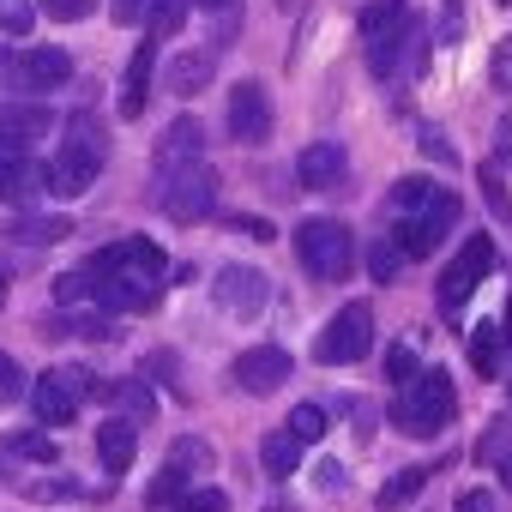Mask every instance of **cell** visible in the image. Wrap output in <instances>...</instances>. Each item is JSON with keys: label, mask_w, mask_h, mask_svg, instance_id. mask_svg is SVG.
Wrapping results in <instances>:
<instances>
[{"label": "cell", "mask_w": 512, "mask_h": 512, "mask_svg": "<svg viewBox=\"0 0 512 512\" xmlns=\"http://www.w3.org/2000/svg\"><path fill=\"white\" fill-rule=\"evenodd\" d=\"M109 13H115V25H145L151 19V0H115Z\"/></svg>", "instance_id": "obj_44"}, {"label": "cell", "mask_w": 512, "mask_h": 512, "mask_svg": "<svg viewBox=\"0 0 512 512\" xmlns=\"http://www.w3.org/2000/svg\"><path fill=\"white\" fill-rule=\"evenodd\" d=\"M211 296H217V308L229 320H253V314L272 302V284H266V272H253V266H223Z\"/></svg>", "instance_id": "obj_11"}, {"label": "cell", "mask_w": 512, "mask_h": 512, "mask_svg": "<svg viewBox=\"0 0 512 512\" xmlns=\"http://www.w3.org/2000/svg\"><path fill=\"white\" fill-rule=\"evenodd\" d=\"M181 512H229V494L223 488H187Z\"/></svg>", "instance_id": "obj_39"}, {"label": "cell", "mask_w": 512, "mask_h": 512, "mask_svg": "<svg viewBox=\"0 0 512 512\" xmlns=\"http://www.w3.org/2000/svg\"><path fill=\"white\" fill-rule=\"evenodd\" d=\"M458 193H446L440 181H422V175H404L392 187V247L404 260H428V253L452 235L458 223Z\"/></svg>", "instance_id": "obj_1"}, {"label": "cell", "mask_w": 512, "mask_h": 512, "mask_svg": "<svg viewBox=\"0 0 512 512\" xmlns=\"http://www.w3.org/2000/svg\"><path fill=\"white\" fill-rule=\"evenodd\" d=\"M157 211L169 223H205L217 211V169L211 163H187L175 175H157Z\"/></svg>", "instance_id": "obj_6"}, {"label": "cell", "mask_w": 512, "mask_h": 512, "mask_svg": "<svg viewBox=\"0 0 512 512\" xmlns=\"http://www.w3.org/2000/svg\"><path fill=\"white\" fill-rule=\"evenodd\" d=\"M506 398H512V386H506Z\"/></svg>", "instance_id": "obj_54"}, {"label": "cell", "mask_w": 512, "mask_h": 512, "mask_svg": "<svg viewBox=\"0 0 512 512\" xmlns=\"http://www.w3.org/2000/svg\"><path fill=\"white\" fill-rule=\"evenodd\" d=\"M320 488H326V494H338V488H344V464H332V458H326V464H320Z\"/></svg>", "instance_id": "obj_47"}, {"label": "cell", "mask_w": 512, "mask_h": 512, "mask_svg": "<svg viewBox=\"0 0 512 512\" xmlns=\"http://www.w3.org/2000/svg\"><path fill=\"white\" fill-rule=\"evenodd\" d=\"M488 272H494V241H488V235H470V241L458 247V260L440 272V308H446V314H458V308L482 290V278H488Z\"/></svg>", "instance_id": "obj_8"}, {"label": "cell", "mask_w": 512, "mask_h": 512, "mask_svg": "<svg viewBox=\"0 0 512 512\" xmlns=\"http://www.w3.org/2000/svg\"><path fill=\"white\" fill-rule=\"evenodd\" d=\"M43 332H49V338H115V326L97 320V314H49Z\"/></svg>", "instance_id": "obj_27"}, {"label": "cell", "mask_w": 512, "mask_h": 512, "mask_svg": "<svg viewBox=\"0 0 512 512\" xmlns=\"http://www.w3.org/2000/svg\"><path fill=\"white\" fill-rule=\"evenodd\" d=\"M260 464H266V476H272V482H290V476H296V464H302V440H290L284 428H278V434H266Z\"/></svg>", "instance_id": "obj_23"}, {"label": "cell", "mask_w": 512, "mask_h": 512, "mask_svg": "<svg viewBox=\"0 0 512 512\" xmlns=\"http://www.w3.org/2000/svg\"><path fill=\"white\" fill-rule=\"evenodd\" d=\"M49 127H55V115H49V103H31V97H19V103H0V139L7 145H31V139H49Z\"/></svg>", "instance_id": "obj_16"}, {"label": "cell", "mask_w": 512, "mask_h": 512, "mask_svg": "<svg viewBox=\"0 0 512 512\" xmlns=\"http://www.w3.org/2000/svg\"><path fill=\"white\" fill-rule=\"evenodd\" d=\"M193 7H199V13H229L235 0H193Z\"/></svg>", "instance_id": "obj_50"}, {"label": "cell", "mask_w": 512, "mask_h": 512, "mask_svg": "<svg viewBox=\"0 0 512 512\" xmlns=\"http://www.w3.org/2000/svg\"><path fill=\"white\" fill-rule=\"evenodd\" d=\"M151 73H157V49L151 43H139L133 49V61H127V73H121V121H139L145 115V91H151Z\"/></svg>", "instance_id": "obj_19"}, {"label": "cell", "mask_w": 512, "mask_h": 512, "mask_svg": "<svg viewBox=\"0 0 512 512\" xmlns=\"http://www.w3.org/2000/svg\"><path fill=\"white\" fill-rule=\"evenodd\" d=\"M85 392H91V380H85L79 368H55V374H43V380L31 386V410H37L49 428H67V422L79 416Z\"/></svg>", "instance_id": "obj_10"}, {"label": "cell", "mask_w": 512, "mask_h": 512, "mask_svg": "<svg viewBox=\"0 0 512 512\" xmlns=\"http://www.w3.org/2000/svg\"><path fill=\"white\" fill-rule=\"evenodd\" d=\"M31 25H37V7H31V0H0V31L25 37Z\"/></svg>", "instance_id": "obj_37"}, {"label": "cell", "mask_w": 512, "mask_h": 512, "mask_svg": "<svg viewBox=\"0 0 512 512\" xmlns=\"http://www.w3.org/2000/svg\"><path fill=\"white\" fill-rule=\"evenodd\" d=\"M235 229H247V235H260V241H272V223L266 217H229Z\"/></svg>", "instance_id": "obj_48"}, {"label": "cell", "mask_w": 512, "mask_h": 512, "mask_svg": "<svg viewBox=\"0 0 512 512\" xmlns=\"http://www.w3.org/2000/svg\"><path fill=\"white\" fill-rule=\"evenodd\" d=\"M482 199H488V211H494L500 223H512V199H506V181H500V169H494V163L482 169Z\"/></svg>", "instance_id": "obj_36"}, {"label": "cell", "mask_w": 512, "mask_h": 512, "mask_svg": "<svg viewBox=\"0 0 512 512\" xmlns=\"http://www.w3.org/2000/svg\"><path fill=\"white\" fill-rule=\"evenodd\" d=\"M37 187H43V169L19 151V145H7L0 139V199H13V205H25V199H37Z\"/></svg>", "instance_id": "obj_18"}, {"label": "cell", "mask_w": 512, "mask_h": 512, "mask_svg": "<svg viewBox=\"0 0 512 512\" xmlns=\"http://www.w3.org/2000/svg\"><path fill=\"white\" fill-rule=\"evenodd\" d=\"M235 386H241V392H253V398H266V392L290 386V350H278V344L241 350V356H235Z\"/></svg>", "instance_id": "obj_14"}, {"label": "cell", "mask_w": 512, "mask_h": 512, "mask_svg": "<svg viewBox=\"0 0 512 512\" xmlns=\"http://www.w3.org/2000/svg\"><path fill=\"white\" fill-rule=\"evenodd\" d=\"M211 73H217V49H187V55L169 67V91H175V97H193V91L211 85Z\"/></svg>", "instance_id": "obj_22"}, {"label": "cell", "mask_w": 512, "mask_h": 512, "mask_svg": "<svg viewBox=\"0 0 512 512\" xmlns=\"http://www.w3.org/2000/svg\"><path fill=\"white\" fill-rule=\"evenodd\" d=\"M422 151H428V157H440V163H452V145H446V139H440V133H434V127H428V133H422Z\"/></svg>", "instance_id": "obj_46"}, {"label": "cell", "mask_w": 512, "mask_h": 512, "mask_svg": "<svg viewBox=\"0 0 512 512\" xmlns=\"http://www.w3.org/2000/svg\"><path fill=\"white\" fill-rule=\"evenodd\" d=\"M187 488H193V482H187L181 470H163V476L145 488V500H151V506H181V500H187Z\"/></svg>", "instance_id": "obj_33"}, {"label": "cell", "mask_w": 512, "mask_h": 512, "mask_svg": "<svg viewBox=\"0 0 512 512\" xmlns=\"http://www.w3.org/2000/svg\"><path fill=\"white\" fill-rule=\"evenodd\" d=\"M296 253H302V266L320 278V284H344L356 272V235L338 223V217H308L296 229Z\"/></svg>", "instance_id": "obj_3"}, {"label": "cell", "mask_w": 512, "mask_h": 512, "mask_svg": "<svg viewBox=\"0 0 512 512\" xmlns=\"http://www.w3.org/2000/svg\"><path fill=\"white\" fill-rule=\"evenodd\" d=\"M0 79H7L13 97H37V91H55L73 79V55L67 49H19Z\"/></svg>", "instance_id": "obj_9"}, {"label": "cell", "mask_w": 512, "mask_h": 512, "mask_svg": "<svg viewBox=\"0 0 512 512\" xmlns=\"http://www.w3.org/2000/svg\"><path fill=\"white\" fill-rule=\"evenodd\" d=\"M91 7H97V0H43V13H49V19H61V25H79Z\"/></svg>", "instance_id": "obj_41"}, {"label": "cell", "mask_w": 512, "mask_h": 512, "mask_svg": "<svg viewBox=\"0 0 512 512\" xmlns=\"http://www.w3.org/2000/svg\"><path fill=\"white\" fill-rule=\"evenodd\" d=\"M284 434H290V440H302V446H314V440L326 434V410H320V404H296Z\"/></svg>", "instance_id": "obj_29"}, {"label": "cell", "mask_w": 512, "mask_h": 512, "mask_svg": "<svg viewBox=\"0 0 512 512\" xmlns=\"http://www.w3.org/2000/svg\"><path fill=\"white\" fill-rule=\"evenodd\" d=\"M229 133L241 145H266L272 139V97H266L260 79H247V85L229 91Z\"/></svg>", "instance_id": "obj_12"}, {"label": "cell", "mask_w": 512, "mask_h": 512, "mask_svg": "<svg viewBox=\"0 0 512 512\" xmlns=\"http://www.w3.org/2000/svg\"><path fill=\"white\" fill-rule=\"evenodd\" d=\"M25 494H31V500H79V494H85V488H79V482H73V476H55V482H31V488H25Z\"/></svg>", "instance_id": "obj_38"}, {"label": "cell", "mask_w": 512, "mask_h": 512, "mask_svg": "<svg viewBox=\"0 0 512 512\" xmlns=\"http://www.w3.org/2000/svg\"><path fill=\"white\" fill-rule=\"evenodd\" d=\"M452 512H500V506H494V494H488V488H464Z\"/></svg>", "instance_id": "obj_45"}, {"label": "cell", "mask_w": 512, "mask_h": 512, "mask_svg": "<svg viewBox=\"0 0 512 512\" xmlns=\"http://www.w3.org/2000/svg\"><path fill=\"white\" fill-rule=\"evenodd\" d=\"M7 452L13 458H31V464H55V440L49 434H31V428L25 434H7Z\"/></svg>", "instance_id": "obj_30"}, {"label": "cell", "mask_w": 512, "mask_h": 512, "mask_svg": "<svg viewBox=\"0 0 512 512\" xmlns=\"http://www.w3.org/2000/svg\"><path fill=\"white\" fill-rule=\"evenodd\" d=\"M500 356H506L500 326H476V332H470V368H476V374H500Z\"/></svg>", "instance_id": "obj_28"}, {"label": "cell", "mask_w": 512, "mask_h": 512, "mask_svg": "<svg viewBox=\"0 0 512 512\" xmlns=\"http://www.w3.org/2000/svg\"><path fill=\"white\" fill-rule=\"evenodd\" d=\"M91 392H97V398H109V404H121L133 428L157 416V398H151V386H145V380H97Z\"/></svg>", "instance_id": "obj_21"}, {"label": "cell", "mask_w": 512, "mask_h": 512, "mask_svg": "<svg viewBox=\"0 0 512 512\" xmlns=\"http://www.w3.org/2000/svg\"><path fill=\"white\" fill-rule=\"evenodd\" d=\"M368 272H374V284H392V278L404 272V253H398L392 241H374V253H368Z\"/></svg>", "instance_id": "obj_34"}, {"label": "cell", "mask_w": 512, "mask_h": 512, "mask_svg": "<svg viewBox=\"0 0 512 512\" xmlns=\"http://www.w3.org/2000/svg\"><path fill=\"white\" fill-rule=\"evenodd\" d=\"M416 374H422L416 350H410V344H392V350H386V380H392V386H410Z\"/></svg>", "instance_id": "obj_35"}, {"label": "cell", "mask_w": 512, "mask_h": 512, "mask_svg": "<svg viewBox=\"0 0 512 512\" xmlns=\"http://www.w3.org/2000/svg\"><path fill=\"white\" fill-rule=\"evenodd\" d=\"M169 470H181V476L211 470V446H205V440H175V446H169Z\"/></svg>", "instance_id": "obj_31"}, {"label": "cell", "mask_w": 512, "mask_h": 512, "mask_svg": "<svg viewBox=\"0 0 512 512\" xmlns=\"http://www.w3.org/2000/svg\"><path fill=\"white\" fill-rule=\"evenodd\" d=\"M187 7H193V0H151V31L157 37H175L187 25Z\"/></svg>", "instance_id": "obj_32"}, {"label": "cell", "mask_w": 512, "mask_h": 512, "mask_svg": "<svg viewBox=\"0 0 512 512\" xmlns=\"http://www.w3.org/2000/svg\"><path fill=\"white\" fill-rule=\"evenodd\" d=\"M0 398H25V368L0 350Z\"/></svg>", "instance_id": "obj_42"}, {"label": "cell", "mask_w": 512, "mask_h": 512, "mask_svg": "<svg viewBox=\"0 0 512 512\" xmlns=\"http://www.w3.org/2000/svg\"><path fill=\"white\" fill-rule=\"evenodd\" d=\"M500 7H512V0H500Z\"/></svg>", "instance_id": "obj_53"}, {"label": "cell", "mask_w": 512, "mask_h": 512, "mask_svg": "<svg viewBox=\"0 0 512 512\" xmlns=\"http://www.w3.org/2000/svg\"><path fill=\"white\" fill-rule=\"evenodd\" d=\"M476 458H482V464H494V476H500V482H506V494H512V428H506V422H494V428L476 440Z\"/></svg>", "instance_id": "obj_25"}, {"label": "cell", "mask_w": 512, "mask_h": 512, "mask_svg": "<svg viewBox=\"0 0 512 512\" xmlns=\"http://www.w3.org/2000/svg\"><path fill=\"white\" fill-rule=\"evenodd\" d=\"M416 13H410V0H368L362 7V43H368V67H380L386 55H392V43L404 37V25H410Z\"/></svg>", "instance_id": "obj_13"}, {"label": "cell", "mask_w": 512, "mask_h": 512, "mask_svg": "<svg viewBox=\"0 0 512 512\" xmlns=\"http://www.w3.org/2000/svg\"><path fill=\"white\" fill-rule=\"evenodd\" d=\"M55 302H61V308H73V302H91V278H85V272H67V278L55 284Z\"/></svg>", "instance_id": "obj_40"}, {"label": "cell", "mask_w": 512, "mask_h": 512, "mask_svg": "<svg viewBox=\"0 0 512 512\" xmlns=\"http://www.w3.org/2000/svg\"><path fill=\"white\" fill-rule=\"evenodd\" d=\"M133 452H139V428H133L127 416H109V422L97 428V458H103V470H109V476H127Z\"/></svg>", "instance_id": "obj_20"}, {"label": "cell", "mask_w": 512, "mask_h": 512, "mask_svg": "<svg viewBox=\"0 0 512 512\" xmlns=\"http://www.w3.org/2000/svg\"><path fill=\"white\" fill-rule=\"evenodd\" d=\"M199 151H205V127H199V115H175V121L163 127V139H157L151 175H175V169H187V163H205Z\"/></svg>", "instance_id": "obj_15"}, {"label": "cell", "mask_w": 512, "mask_h": 512, "mask_svg": "<svg viewBox=\"0 0 512 512\" xmlns=\"http://www.w3.org/2000/svg\"><path fill=\"white\" fill-rule=\"evenodd\" d=\"M488 79H494L500 91H512V37L494 49V61H488Z\"/></svg>", "instance_id": "obj_43"}, {"label": "cell", "mask_w": 512, "mask_h": 512, "mask_svg": "<svg viewBox=\"0 0 512 512\" xmlns=\"http://www.w3.org/2000/svg\"><path fill=\"white\" fill-rule=\"evenodd\" d=\"M0 308H7V278H0Z\"/></svg>", "instance_id": "obj_52"}, {"label": "cell", "mask_w": 512, "mask_h": 512, "mask_svg": "<svg viewBox=\"0 0 512 512\" xmlns=\"http://www.w3.org/2000/svg\"><path fill=\"white\" fill-rule=\"evenodd\" d=\"M163 272H169V260H163V247L157 241H145V235H127V241H109L97 260L85 266V278L91 284H163Z\"/></svg>", "instance_id": "obj_5"}, {"label": "cell", "mask_w": 512, "mask_h": 512, "mask_svg": "<svg viewBox=\"0 0 512 512\" xmlns=\"http://www.w3.org/2000/svg\"><path fill=\"white\" fill-rule=\"evenodd\" d=\"M7 235L13 241H31V247H49V241H67L73 235V217H19Z\"/></svg>", "instance_id": "obj_26"}, {"label": "cell", "mask_w": 512, "mask_h": 512, "mask_svg": "<svg viewBox=\"0 0 512 512\" xmlns=\"http://www.w3.org/2000/svg\"><path fill=\"white\" fill-rule=\"evenodd\" d=\"M500 338H506V350H512V308H506V326H500Z\"/></svg>", "instance_id": "obj_51"}, {"label": "cell", "mask_w": 512, "mask_h": 512, "mask_svg": "<svg viewBox=\"0 0 512 512\" xmlns=\"http://www.w3.org/2000/svg\"><path fill=\"white\" fill-rule=\"evenodd\" d=\"M338 175H344V145H332V139L302 145V157H296V181H302L308 193H326Z\"/></svg>", "instance_id": "obj_17"}, {"label": "cell", "mask_w": 512, "mask_h": 512, "mask_svg": "<svg viewBox=\"0 0 512 512\" xmlns=\"http://www.w3.org/2000/svg\"><path fill=\"white\" fill-rule=\"evenodd\" d=\"M494 145H500V157H506V163H512V115H506V121H500V127H494Z\"/></svg>", "instance_id": "obj_49"}, {"label": "cell", "mask_w": 512, "mask_h": 512, "mask_svg": "<svg viewBox=\"0 0 512 512\" xmlns=\"http://www.w3.org/2000/svg\"><path fill=\"white\" fill-rule=\"evenodd\" d=\"M452 416H458V392H452V374H446V368H422V374H416L410 386H398V398H392L398 434H416V440H434Z\"/></svg>", "instance_id": "obj_2"}, {"label": "cell", "mask_w": 512, "mask_h": 512, "mask_svg": "<svg viewBox=\"0 0 512 512\" xmlns=\"http://www.w3.org/2000/svg\"><path fill=\"white\" fill-rule=\"evenodd\" d=\"M73 139L55 151V163L43 169V181L55 187V193H85L91 181H97V169H103V127L91 121V115H73V127H67Z\"/></svg>", "instance_id": "obj_4"}, {"label": "cell", "mask_w": 512, "mask_h": 512, "mask_svg": "<svg viewBox=\"0 0 512 512\" xmlns=\"http://www.w3.org/2000/svg\"><path fill=\"white\" fill-rule=\"evenodd\" d=\"M428 476H434L428 464H410V470H398V476H392V482L374 494V506H380V512H398V506H410V500L428 488Z\"/></svg>", "instance_id": "obj_24"}, {"label": "cell", "mask_w": 512, "mask_h": 512, "mask_svg": "<svg viewBox=\"0 0 512 512\" xmlns=\"http://www.w3.org/2000/svg\"><path fill=\"white\" fill-rule=\"evenodd\" d=\"M368 350H374V308H368V302H350V308H338V314L326 320L320 344H314V356H320L326 368L362 362Z\"/></svg>", "instance_id": "obj_7"}]
</instances>
